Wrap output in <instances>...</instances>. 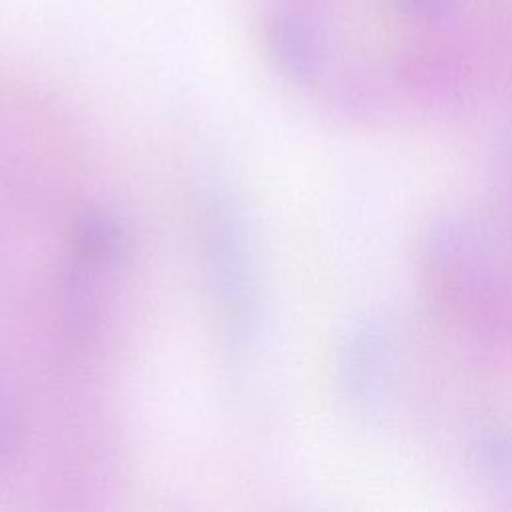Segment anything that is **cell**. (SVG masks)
Returning <instances> with one entry per match:
<instances>
[{
  "instance_id": "1",
  "label": "cell",
  "mask_w": 512,
  "mask_h": 512,
  "mask_svg": "<svg viewBox=\"0 0 512 512\" xmlns=\"http://www.w3.org/2000/svg\"><path fill=\"white\" fill-rule=\"evenodd\" d=\"M354 410L448 472L512 496V354L422 302L356 324L340 352Z\"/></svg>"
},
{
  "instance_id": "3",
  "label": "cell",
  "mask_w": 512,
  "mask_h": 512,
  "mask_svg": "<svg viewBox=\"0 0 512 512\" xmlns=\"http://www.w3.org/2000/svg\"><path fill=\"white\" fill-rule=\"evenodd\" d=\"M200 246L226 334L244 344L258 308L256 256L240 208L222 194L208 196L200 208Z\"/></svg>"
},
{
  "instance_id": "2",
  "label": "cell",
  "mask_w": 512,
  "mask_h": 512,
  "mask_svg": "<svg viewBox=\"0 0 512 512\" xmlns=\"http://www.w3.org/2000/svg\"><path fill=\"white\" fill-rule=\"evenodd\" d=\"M422 304L512 354V214H446L416 248Z\"/></svg>"
},
{
  "instance_id": "4",
  "label": "cell",
  "mask_w": 512,
  "mask_h": 512,
  "mask_svg": "<svg viewBox=\"0 0 512 512\" xmlns=\"http://www.w3.org/2000/svg\"><path fill=\"white\" fill-rule=\"evenodd\" d=\"M128 252V230L116 212L92 206L82 210L72 226L70 260L96 268L112 270Z\"/></svg>"
},
{
  "instance_id": "5",
  "label": "cell",
  "mask_w": 512,
  "mask_h": 512,
  "mask_svg": "<svg viewBox=\"0 0 512 512\" xmlns=\"http://www.w3.org/2000/svg\"><path fill=\"white\" fill-rule=\"evenodd\" d=\"M18 448V426L12 416L0 410V466L6 464Z\"/></svg>"
},
{
  "instance_id": "6",
  "label": "cell",
  "mask_w": 512,
  "mask_h": 512,
  "mask_svg": "<svg viewBox=\"0 0 512 512\" xmlns=\"http://www.w3.org/2000/svg\"><path fill=\"white\" fill-rule=\"evenodd\" d=\"M412 2H420V0H412Z\"/></svg>"
}]
</instances>
